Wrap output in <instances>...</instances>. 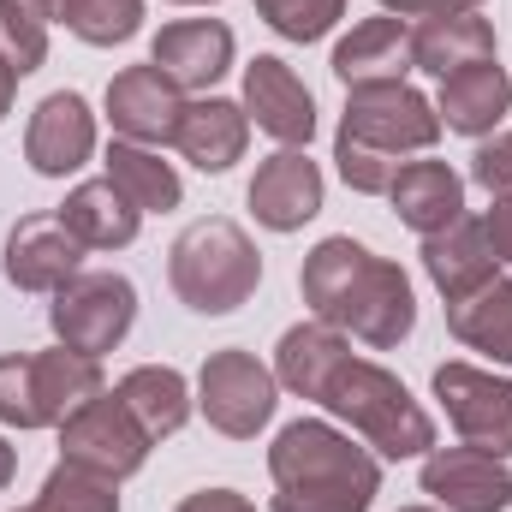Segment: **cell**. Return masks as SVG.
Segmentation results:
<instances>
[{"label":"cell","mask_w":512,"mask_h":512,"mask_svg":"<svg viewBox=\"0 0 512 512\" xmlns=\"http://www.w3.org/2000/svg\"><path fill=\"white\" fill-rule=\"evenodd\" d=\"M340 137L364 143V149H382V155H417V149H435L441 137V114L411 90V84H370V90H346V120Z\"/></svg>","instance_id":"obj_8"},{"label":"cell","mask_w":512,"mask_h":512,"mask_svg":"<svg viewBox=\"0 0 512 512\" xmlns=\"http://www.w3.org/2000/svg\"><path fill=\"white\" fill-rule=\"evenodd\" d=\"M399 512H429V507H399Z\"/></svg>","instance_id":"obj_42"},{"label":"cell","mask_w":512,"mask_h":512,"mask_svg":"<svg viewBox=\"0 0 512 512\" xmlns=\"http://www.w3.org/2000/svg\"><path fill=\"white\" fill-rule=\"evenodd\" d=\"M173 6H209V0H173Z\"/></svg>","instance_id":"obj_41"},{"label":"cell","mask_w":512,"mask_h":512,"mask_svg":"<svg viewBox=\"0 0 512 512\" xmlns=\"http://www.w3.org/2000/svg\"><path fill=\"white\" fill-rule=\"evenodd\" d=\"M274 512H370L382 495V465L352 447L334 423L298 417L268 447Z\"/></svg>","instance_id":"obj_2"},{"label":"cell","mask_w":512,"mask_h":512,"mask_svg":"<svg viewBox=\"0 0 512 512\" xmlns=\"http://www.w3.org/2000/svg\"><path fill=\"white\" fill-rule=\"evenodd\" d=\"M12 90H18V72H12V66L0 60V120L12 114Z\"/></svg>","instance_id":"obj_38"},{"label":"cell","mask_w":512,"mask_h":512,"mask_svg":"<svg viewBox=\"0 0 512 512\" xmlns=\"http://www.w3.org/2000/svg\"><path fill=\"white\" fill-rule=\"evenodd\" d=\"M0 60L24 78L48 60V24L30 0H0Z\"/></svg>","instance_id":"obj_31"},{"label":"cell","mask_w":512,"mask_h":512,"mask_svg":"<svg viewBox=\"0 0 512 512\" xmlns=\"http://www.w3.org/2000/svg\"><path fill=\"white\" fill-rule=\"evenodd\" d=\"M304 304L316 310V322L358 334L364 346H399L417 322V298L399 262L364 251L358 239H322L316 251L304 256Z\"/></svg>","instance_id":"obj_1"},{"label":"cell","mask_w":512,"mask_h":512,"mask_svg":"<svg viewBox=\"0 0 512 512\" xmlns=\"http://www.w3.org/2000/svg\"><path fill=\"white\" fill-rule=\"evenodd\" d=\"M316 405H328L334 417H346L376 453L387 459H411V453H429L435 447V423H429V411L405 393L399 376H387L382 364H370V358H340L334 370H328V382L316 387Z\"/></svg>","instance_id":"obj_3"},{"label":"cell","mask_w":512,"mask_h":512,"mask_svg":"<svg viewBox=\"0 0 512 512\" xmlns=\"http://www.w3.org/2000/svg\"><path fill=\"white\" fill-rule=\"evenodd\" d=\"M30 512H120V495H114L108 477H90V471H78V465L60 459Z\"/></svg>","instance_id":"obj_30"},{"label":"cell","mask_w":512,"mask_h":512,"mask_svg":"<svg viewBox=\"0 0 512 512\" xmlns=\"http://www.w3.org/2000/svg\"><path fill=\"white\" fill-rule=\"evenodd\" d=\"M447 328L459 346L489 352L495 364H512V280H489L465 298H447Z\"/></svg>","instance_id":"obj_25"},{"label":"cell","mask_w":512,"mask_h":512,"mask_svg":"<svg viewBox=\"0 0 512 512\" xmlns=\"http://www.w3.org/2000/svg\"><path fill=\"white\" fill-rule=\"evenodd\" d=\"M102 393V364L84 352H18L0 358V423L12 429H60L84 399Z\"/></svg>","instance_id":"obj_5"},{"label":"cell","mask_w":512,"mask_h":512,"mask_svg":"<svg viewBox=\"0 0 512 512\" xmlns=\"http://www.w3.org/2000/svg\"><path fill=\"white\" fill-rule=\"evenodd\" d=\"M54 215L72 227V239L84 251H120V245L137 239V227H143V209L131 203L114 179H84Z\"/></svg>","instance_id":"obj_22"},{"label":"cell","mask_w":512,"mask_h":512,"mask_svg":"<svg viewBox=\"0 0 512 512\" xmlns=\"http://www.w3.org/2000/svg\"><path fill=\"white\" fill-rule=\"evenodd\" d=\"M114 393L126 399V411L143 423V435H149V441L179 435V429H185V417H191V387H185L179 370H167V364H137Z\"/></svg>","instance_id":"obj_26"},{"label":"cell","mask_w":512,"mask_h":512,"mask_svg":"<svg viewBox=\"0 0 512 512\" xmlns=\"http://www.w3.org/2000/svg\"><path fill=\"white\" fill-rule=\"evenodd\" d=\"M197 405L203 417L233 435V441H251L256 429L274 417V376L256 364L251 352L227 346V352H209L203 376H197Z\"/></svg>","instance_id":"obj_9"},{"label":"cell","mask_w":512,"mask_h":512,"mask_svg":"<svg viewBox=\"0 0 512 512\" xmlns=\"http://www.w3.org/2000/svg\"><path fill=\"white\" fill-rule=\"evenodd\" d=\"M435 399L447 405V423L471 447L512 459V382L477 370V364H441L435 370Z\"/></svg>","instance_id":"obj_10"},{"label":"cell","mask_w":512,"mask_h":512,"mask_svg":"<svg viewBox=\"0 0 512 512\" xmlns=\"http://www.w3.org/2000/svg\"><path fill=\"white\" fill-rule=\"evenodd\" d=\"M12 471H18V453H12V447H6V441H0V489H6V483H12Z\"/></svg>","instance_id":"obj_39"},{"label":"cell","mask_w":512,"mask_h":512,"mask_svg":"<svg viewBox=\"0 0 512 512\" xmlns=\"http://www.w3.org/2000/svg\"><path fill=\"white\" fill-rule=\"evenodd\" d=\"M30 6H36L42 18H54V6H60V0H30Z\"/></svg>","instance_id":"obj_40"},{"label":"cell","mask_w":512,"mask_h":512,"mask_svg":"<svg viewBox=\"0 0 512 512\" xmlns=\"http://www.w3.org/2000/svg\"><path fill=\"white\" fill-rule=\"evenodd\" d=\"M108 179L126 191L137 209H179V197H185V185H179V173H173V161H161L155 149H143V143H114L108 149Z\"/></svg>","instance_id":"obj_28"},{"label":"cell","mask_w":512,"mask_h":512,"mask_svg":"<svg viewBox=\"0 0 512 512\" xmlns=\"http://www.w3.org/2000/svg\"><path fill=\"white\" fill-rule=\"evenodd\" d=\"M251 209L268 233H298L322 209V167L304 149H280L256 167L251 179Z\"/></svg>","instance_id":"obj_16"},{"label":"cell","mask_w":512,"mask_h":512,"mask_svg":"<svg viewBox=\"0 0 512 512\" xmlns=\"http://www.w3.org/2000/svg\"><path fill=\"white\" fill-rule=\"evenodd\" d=\"M54 334L66 352H84V358H102L114 352L137 322V286L126 274H72L60 292H54V310H48Z\"/></svg>","instance_id":"obj_6"},{"label":"cell","mask_w":512,"mask_h":512,"mask_svg":"<svg viewBox=\"0 0 512 512\" xmlns=\"http://www.w3.org/2000/svg\"><path fill=\"white\" fill-rule=\"evenodd\" d=\"M149 60L179 84V90H209L233 66V30L221 18H179L155 36Z\"/></svg>","instance_id":"obj_17"},{"label":"cell","mask_w":512,"mask_h":512,"mask_svg":"<svg viewBox=\"0 0 512 512\" xmlns=\"http://www.w3.org/2000/svg\"><path fill=\"white\" fill-rule=\"evenodd\" d=\"M0 268L18 292H60L72 274H84V245L72 239V227L60 215H24L6 233Z\"/></svg>","instance_id":"obj_12"},{"label":"cell","mask_w":512,"mask_h":512,"mask_svg":"<svg viewBox=\"0 0 512 512\" xmlns=\"http://www.w3.org/2000/svg\"><path fill=\"white\" fill-rule=\"evenodd\" d=\"M352 346L340 340V328L328 322H298L280 334V352H274V382H286L298 399H316V387L328 382V370L346 358Z\"/></svg>","instance_id":"obj_27"},{"label":"cell","mask_w":512,"mask_h":512,"mask_svg":"<svg viewBox=\"0 0 512 512\" xmlns=\"http://www.w3.org/2000/svg\"><path fill=\"white\" fill-rule=\"evenodd\" d=\"M423 268L441 286V298H465V292L489 286L495 280V251H489L483 221H453L447 233L423 239Z\"/></svg>","instance_id":"obj_23"},{"label":"cell","mask_w":512,"mask_h":512,"mask_svg":"<svg viewBox=\"0 0 512 512\" xmlns=\"http://www.w3.org/2000/svg\"><path fill=\"white\" fill-rule=\"evenodd\" d=\"M483 233H489V251H495V262H512V191H501V197L489 203Z\"/></svg>","instance_id":"obj_35"},{"label":"cell","mask_w":512,"mask_h":512,"mask_svg":"<svg viewBox=\"0 0 512 512\" xmlns=\"http://www.w3.org/2000/svg\"><path fill=\"white\" fill-rule=\"evenodd\" d=\"M96 155V114L84 108L78 90H54L36 102L30 131H24V161L42 173V179H66L78 173L84 161Z\"/></svg>","instance_id":"obj_13"},{"label":"cell","mask_w":512,"mask_h":512,"mask_svg":"<svg viewBox=\"0 0 512 512\" xmlns=\"http://www.w3.org/2000/svg\"><path fill=\"white\" fill-rule=\"evenodd\" d=\"M256 12L286 36V42H316L346 18V0H256Z\"/></svg>","instance_id":"obj_32"},{"label":"cell","mask_w":512,"mask_h":512,"mask_svg":"<svg viewBox=\"0 0 512 512\" xmlns=\"http://www.w3.org/2000/svg\"><path fill=\"white\" fill-rule=\"evenodd\" d=\"M423 495H435L447 512H507L512 471L483 447H441L423 459Z\"/></svg>","instance_id":"obj_14"},{"label":"cell","mask_w":512,"mask_h":512,"mask_svg":"<svg viewBox=\"0 0 512 512\" xmlns=\"http://www.w3.org/2000/svg\"><path fill=\"white\" fill-rule=\"evenodd\" d=\"M393 18H453V12H477L483 0H382Z\"/></svg>","instance_id":"obj_36"},{"label":"cell","mask_w":512,"mask_h":512,"mask_svg":"<svg viewBox=\"0 0 512 512\" xmlns=\"http://www.w3.org/2000/svg\"><path fill=\"white\" fill-rule=\"evenodd\" d=\"M54 18L84 36L90 48H114V42H131L137 24H143V0H60Z\"/></svg>","instance_id":"obj_29"},{"label":"cell","mask_w":512,"mask_h":512,"mask_svg":"<svg viewBox=\"0 0 512 512\" xmlns=\"http://www.w3.org/2000/svg\"><path fill=\"white\" fill-rule=\"evenodd\" d=\"M411 24L405 18H364L340 48H334V78L346 90H370V84H405L411 72Z\"/></svg>","instance_id":"obj_18"},{"label":"cell","mask_w":512,"mask_h":512,"mask_svg":"<svg viewBox=\"0 0 512 512\" xmlns=\"http://www.w3.org/2000/svg\"><path fill=\"white\" fill-rule=\"evenodd\" d=\"M471 179L483 185V191H512V131L507 137H495V143H483L477 155H471Z\"/></svg>","instance_id":"obj_34"},{"label":"cell","mask_w":512,"mask_h":512,"mask_svg":"<svg viewBox=\"0 0 512 512\" xmlns=\"http://www.w3.org/2000/svg\"><path fill=\"white\" fill-rule=\"evenodd\" d=\"M167 280L179 292L185 310L197 316H233L262 280V256L245 239V227L209 215V221H191L173 251H167Z\"/></svg>","instance_id":"obj_4"},{"label":"cell","mask_w":512,"mask_h":512,"mask_svg":"<svg viewBox=\"0 0 512 512\" xmlns=\"http://www.w3.org/2000/svg\"><path fill=\"white\" fill-rule=\"evenodd\" d=\"M251 143V114L239 102H221V96H203V102H185V120H179V137L173 149L203 167V173H227Z\"/></svg>","instance_id":"obj_21"},{"label":"cell","mask_w":512,"mask_h":512,"mask_svg":"<svg viewBox=\"0 0 512 512\" xmlns=\"http://www.w3.org/2000/svg\"><path fill=\"white\" fill-rule=\"evenodd\" d=\"M387 197H393V215L411 233H423V239H435L453 221H465V179L447 161H405L399 179L387 185Z\"/></svg>","instance_id":"obj_19"},{"label":"cell","mask_w":512,"mask_h":512,"mask_svg":"<svg viewBox=\"0 0 512 512\" xmlns=\"http://www.w3.org/2000/svg\"><path fill=\"white\" fill-rule=\"evenodd\" d=\"M245 114H251L274 143H286V149H304V143L316 137V96H310L304 78H298L286 60H274V54H256L251 66H245Z\"/></svg>","instance_id":"obj_15"},{"label":"cell","mask_w":512,"mask_h":512,"mask_svg":"<svg viewBox=\"0 0 512 512\" xmlns=\"http://www.w3.org/2000/svg\"><path fill=\"white\" fill-rule=\"evenodd\" d=\"M411 60L435 78L459 72V66H477V60H495V24L477 18V12H453V18H423L411 30Z\"/></svg>","instance_id":"obj_24"},{"label":"cell","mask_w":512,"mask_h":512,"mask_svg":"<svg viewBox=\"0 0 512 512\" xmlns=\"http://www.w3.org/2000/svg\"><path fill=\"white\" fill-rule=\"evenodd\" d=\"M173 512H256L245 495H233V489H203V495H185Z\"/></svg>","instance_id":"obj_37"},{"label":"cell","mask_w":512,"mask_h":512,"mask_svg":"<svg viewBox=\"0 0 512 512\" xmlns=\"http://www.w3.org/2000/svg\"><path fill=\"white\" fill-rule=\"evenodd\" d=\"M512 108V78L501 72V60H477V66H459L441 78V126L465 131V137H489L501 126V114Z\"/></svg>","instance_id":"obj_20"},{"label":"cell","mask_w":512,"mask_h":512,"mask_svg":"<svg viewBox=\"0 0 512 512\" xmlns=\"http://www.w3.org/2000/svg\"><path fill=\"white\" fill-rule=\"evenodd\" d=\"M149 435H143V423L126 411V399L120 393H96V399H84L66 423H60V459L66 465H78V471H90V477H108V483H120L131 477L143 459H149Z\"/></svg>","instance_id":"obj_7"},{"label":"cell","mask_w":512,"mask_h":512,"mask_svg":"<svg viewBox=\"0 0 512 512\" xmlns=\"http://www.w3.org/2000/svg\"><path fill=\"white\" fill-rule=\"evenodd\" d=\"M24 512H30V507H24Z\"/></svg>","instance_id":"obj_43"},{"label":"cell","mask_w":512,"mask_h":512,"mask_svg":"<svg viewBox=\"0 0 512 512\" xmlns=\"http://www.w3.org/2000/svg\"><path fill=\"white\" fill-rule=\"evenodd\" d=\"M108 120L126 143H143V149H161L179 137V120H185V102H179V84L149 60V66H126L114 84H108Z\"/></svg>","instance_id":"obj_11"},{"label":"cell","mask_w":512,"mask_h":512,"mask_svg":"<svg viewBox=\"0 0 512 512\" xmlns=\"http://www.w3.org/2000/svg\"><path fill=\"white\" fill-rule=\"evenodd\" d=\"M334 161H340V179L358 191V197H387V185L399 179V161L382 149H364L352 137H334Z\"/></svg>","instance_id":"obj_33"}]
</instances>
